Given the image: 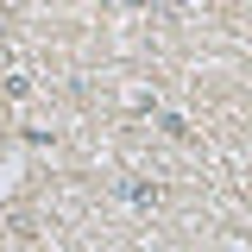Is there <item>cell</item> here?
Here are the masks:
<instances>
[{"instance_id":"obj_1","label":"cell","mask_w":252,"mask_h":252,"mask_svg":"<svg viewBox=\"0 0 252 252\" xmlns=\"http://www.w3.org/2000/svg\"><path fill=\"white\" fill-rule=\"evenodd\" d=\"M120 189H126V195H132V202H139V208H152L158 195H164V189H158V183H120Z\"/></svg>"}]
</instances>
